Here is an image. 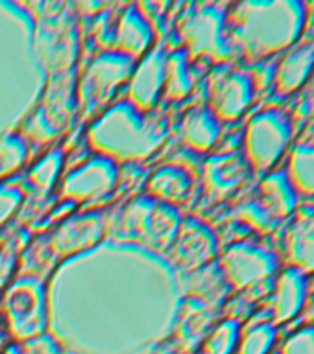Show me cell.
I'll list each match as a JSON object with an SVG mask.
<instances>
[{"instance_id":"1","label":"cell","mask_w":314,"mask_h":354,"mask_svg":"<svg viewBox=\"0 0 314 354\" xmlns=\"http://www.w3.org/2000/svg\"><path fill=\"white\" fill-rule=\"evenodd\" d=\"M307 21L302 0L243 2L232 15L233 39L252 59L277 54L298 41Z\"/></svg>"},{"instance_id":"2","label":"cell","mask_w":314,"mask_h":354,"mask_svg":"<svg viewBox=\"0 0 314 354\" xmlns=\"http://www.w3.org/2000/svg\"><path fill=\"white\" fill-rule=\"evenodd\" d=\"M293 137V122L283 111L268 109L255 115L246 129V160L255 170L265 171L285 153Z\"/></svg>"},{"instance_id":"3","label":"cell","mask_w":314,"mask_h":354,"mask_svg":"<svg viewBox=\"0 0 314 354\" xmlns=\"http://www.w3.org/2000/svg\"><path fill=\"white\" fill-rule=\"evenodd\" d=\"M224 271L233 286L248 288L265 281L277 270V257L254 243H235L222 260Z\"/></svg>"},{"instance_id":"4","label":"cell","mask_w":314,"mask_h":354,"mask_svg":"<svg viewBox=\"0 0 314 354\" xmlns=\"http://www.w3.org/2000/svg\"><path fill=\"white\" fill-rule=\"evenodd\" d=\"M8 317L15 336L21 339L35 337L43 330V310H41V292L35 284L15 286L8 301Z\"/></svg>"},{"instance_id":"5","label":"cell","mask_w":314,"mask_h":354,"mask_svg":"<svg viewBox=\"0 0 314 354\" xmlns=\"http://www.w3.org/2000/svg\"><path fill=\"white\" fill-rule=\"evenodd\" d=\"M254 98V83L244 72L222 76L213 87V109L218 118L235 120L243 115Z\"/></svg>"},{"instance_id":"6","label":"cell","mask_w":314,"mask_h":354,"mask_svg":"<svg viewBox=\"0 0 314 354\" xmlns=\"http://www.w3.org/2000/svg\"><path fill=\"white\" fill-rule=\"evenodd\" d=\"M248 174L250 165L243 155H220L211 159L205 166V185L213 196L224 198L233 190H237Z\"/></svg>"},{"instance_id":"7","label":"cell","mask_w":314,"mask_h":354,"mask_svg":"<svg viewBox=\"0 0 314 354\" xmlns=\"http://www.w3.org/2000/svg\"><path fill=\"white\" fill-rule=\"evenodd\" d=\"M307 297V279L298 268H288L279 277L274 297V317L277 323L293 319L299 314Z\"/></svg>"},{"instance_id":"8","label":"cell","mask_w":314,"mask_h":354,"mask_svg":"<svg viewBox=\"0 0 314 354\" xmlns=\"http://www.w3.org/2000/svg\"><path fill=\"white\" fill-rule=\"evenodd\" d=\"M314 72V43L294 48L279 63L276 71L277 88L281 93H293L304 85Z\"/></svg>"},{"instance_id":"9","label":"cell","mask_w":314,"mask_h":354,"mask_svg":"<svg viewBox=\"0 0 314 354\" xmlns=\"http://www.w3.org/2000/svg\"><path fill=\"white\" fill-rule=\"evenodd\" d=\"M261 196H263L261 201L277 218L290 214L296 209V203H298L296 190H294L293 183H290L285 171H276V174H270L268 177H265V181L261 183Z\"/></svg>"},{"instance_id":"10","label":"cell","mask_w":314,"mask_h":354,"mask_svg":"<svg viewBox=\"0 0 314 354\" xmlns=\"http://www.w3.org/2000/svg\"><path fill=\"white\" fill-rule=\"evenodd\" d=\"M183 135L193 148L207 149L218 137V122L215 115L205 109H196L183 124Z\"/></svg>"},{"instance_id":"11","label":"cell","mask_w":314,"mask_h":354,"mask_svg":"<svg viewBox=\"0 0 314 354\" xmlns=\"http://www.w3.org/2000/svg\"><path fill=\"white\" fill-rule=\"evenodd\" d=\"M287 176L296 192L314 194V144H299L294 148Z\"/></svg>"},{"instance_id":"12","label":"cell","mask_w":314,"mask_h":354,"mask_svg":"<svg viewBox=\"0 0 314 354\" xmlns=\"http://www.w3.org/2000/svg\"><path fill=\"white\" fill-rule=\"evenodd\" d=\"M288 259L302 271H314V229L294 231L288 236Z\"/></svg>"},{"instance_id":"13","label":"cell","mask_w":314,"mask_h":354,"mask_svg":"<svg viewBox=\"0 0 314 354\" xmlns=\"http://www.w3.org/2000/svg\"><path fill=\"white\" fill-rule=\"evenodd\" d=\"M155 179L152 183V190L161 198H185L191 188V179L187 171L180 168H163L159 174H155Z\"/></svg>"},{"instance_id":"14","label":"cell","mask_w":314,"mask_h":354,"mask_svg":"<svg viewBox=\"0 0 314 354\" xmlns=\"http://www.w3.org/2000/svg\"><path fill=\"white\" fill-rule=\"evenodd\" d=\"M276 326L272 323H261L250 328L243 339H238V354H268L276 343Z\"/></svg>"},{"instance_id":"15","label":"cell","mask_w":314,"mask_h":354,"mask_svg":"<svg viewBox=\"0 0 314 354\" xmlns=\"http://www.w3.org/2000/svg\"><path fill=\"white\" fill-rule=\"evenodd\" d=\"M241 330L237 321H226L204 343V354H233L238 347Z\"/></svg>"},{"instance_id":"16","label":"cell","mask_w":314,"mask_h":354,"mask_svg":"<svg viewBox=\"0 0 314 354\" xmlns=\"http://www.w3.org/2000/svg\"><path fill=\"white\" fill-rule=\"evenodd\" d=\"M243 218L261 231H270L277 225V216H274V212L263 201H250L244 205Z\"/></svg>"},{"instance_id":"17","label":"cell","mask_w":314,"mask_h":354,"mask_svg":"<svg viewBox=\"0 0 314 354\" xmlns=\"http://www.w3.org/2000/svg\"><path fill=\"white\" fill-rule=\"evenodd\" d=\"M281 354H314V326L302 328L283 345Z\"/></svg>"},{"instance_id":"18","label":"cell","mask_w":314,"mask_h":354,"mask_svg":"<svg viewBox=\"0 0 314 354\" xmlns=\"http://www.w3.org/2000/svg\"><path fill=\"white\" fill-rule=\"evenodd\" d=\"M313 82H314V72H313Z\"/></svg>"}]
</instances>
